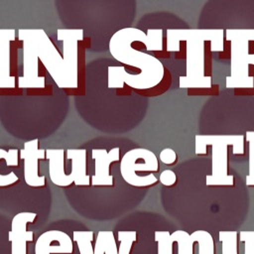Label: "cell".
Instances as JSON below:
<instances>
[{
	"label": "cell",
	"instance_id": "6da1fadb",
	"mask_svg": "<svg viewBox=\"0 0 254 254\" xmlns=\"http://www.w3.org/2000/svg\"><path fill=\"white\" fill-rule=\"evenodd\" d=\"M134 42H141L148 51L163 50L162 30H148L146 35L137 28H123L112 35L109 52L118 62L141 69L138 74L128 73L124 66H108L107 86L122 88L124 84L137 89L149 90L156 87L164 78L165 67L156 57L137 51L131 47Z\"/></svg>",
	"mask_w": 254,
	"mask_h": 254
},
{
	"label": "cell",
	"instance_id": "7a4b0ae2",
	"mask_svg": "<svg viewBox=\"0 0 254 254\" xmlns=\"http://www.w3.org/2000/svg\"><path fill=\"white\" fill-rule=\"evenodd\" d=\"M243 135H196L195 154L205 155V148L211 146L212 173L205 178L206 186H233L234 178L228 175V146H233L234 155L244 153Z\"/></svg>",
	"mask_w": 254,
	"mask_h": 254
},
{
	"label": "cell",
	"instance_id": "3957f363",
	"mask_svg": "<svg viewBox=\"0 0 254 254\" xmlns=\"http://www.w3.org/2000/svg\"><path fill=\"white\" fill-rule=\"evenodd\" d=\"M159 171V162L156 155L144 148H135L127 151L120 160V174L123 180L133 187H149L158 182L152 174Z\"/></svg>",
	"mask_w": 254,
	"mask_h": 254
},
{
	"label": "cell",
	"instance_id": "277c9868",
	"mask_svg": "<svg viewBox=\"0 0 254 254\" xmlns=\"http://www.w3.org/2000/svg\"><path fill=\"white\" fill-rule=\"evenodd\" d=\"M18 35L27 38L32 43L39 60H41L57 85L61 88H71L65 72L63 57L47 33L41 29H21Z\"/></svg>",
	"mask_w": 254,
	"mask_h": 254
},
{
	"label": "cell",
	"instance_id": "5b68a950",
	"mask_svg": "<svg viewBox=\"0 0 254 254\" xmlns=\"http://www.w3.org/2000/svg\"><path fill=\"white\" fill-rule=\"evenodd\" d=\"M58 40L63 42V61L71 88L78 85V43L83 39L81 29H59Z\"/></svg>",
	"mask_w": 254,
	"mask_h": 254
},
{
	"label": "cell",
	"instance_id": "8992f818",
	"mask_svg": "<svg viewBox=\"0 0 254 254\" xmlns=\"http://www.w3.org/2000/svg\"><path fill=\"white\" fill-rule=\"evenodd\" d=\"M20 158L24 161L25 183L33 188L46 185V177L39 175V161L46 158V150L39 148V140L34 139L24 144L20 150Z\"/></svg>",
	"mask_w": 254,
	"mask_h": 254
},
{
	"label": "cell",
	"instance_id": "52a82bcc",
	"mask_svg": "<svg viewBox=\"0 0 254 254\" xmlns=\"http://www.w3.org/2000/svg\"><path fill=\"white\" fill-rule=\"evenodd\" d=\"M23 43V75L19 76L20 88H44L45 76L39 75V58L32 43L25 37L18 35Z\"/></svg>",
	"mask_w": 254,
	"mask_h": 254
},
{
	"label": "cell",
	"instance_id": "ba28073f",
	"mask_svg": "<svg viewBox=\"0 0 254 254\" xmlns=\"http://www.w3.org/2000/svg\"><path fill=\"white\" fill-rule=\"evenodd\" d=\"M37 217L35 212H19L11 222V230L8 232V240L11 243V254H27V242H32L34 232L27 230V224Z\"/></svg>",
	"mask_w": 254,
	"mask_h": 254
},
{
	"label": "cell",
	"instance_id": "9c48e42d",
	"mask_svg": "<svg viewBox=\"0 0 254 254\" xmlns=\"http://www.w3.org/2000/svg\"><path fill=\"white\" fill-rule=\"evenodd\" d=\"M91 157L94 160V174L91 177L92 186H113V176L110 174V165L120 160V149L112 148L110 151L105 149H93Z\"/></svg>",
	"mask_w": 254,
	"mask_h": 254
},
{
	"label": "cell",
	"instance_id": "30bf717a",
	"mask_svg": "<svg viewBox=\"0 0 254 254\" xmlns=\"http://www.w3.org/2000/svg\"><path fill=\"white\" fill-rule=\"evenodd\" d=\"M35 254H71V238L61 230H48L42 233L35 244Z\"/></svg>",
	"mask_w": 254,
	"mask_h": 254
},
{
	"label": "cell",
	"instance_id": "8fae6325",
	"mask_svg": "<svg viewBox=\"0 0 254 254\" xmlns=\"http://www.w3.org/2000/svg\"><path fill=\"white\" fill-rule=\"evenodd\" d=\"M15 30H0V88H14L16 78L11 75V42L15 41Z\"/></svg>",
	"mask_w": 254,
	"mask_h": 254
},
{
	"label": "cell",
	"instance_id": "7c38bea8",
	"mask_svg": "<svg viewBox=\"0 0 254 254\" xmlns=\"http://www.w3.org/2000/svg\"><path fill=\"white\" fill-rule=\"evenodd\" d=\"M49 161V175L52 183L58 187H68L73 184L70 175L64 172L65 151L63 149L46 150Z\"/></svg>",
	"mask_w": 254,
	"mask_h": 254
},
{
	"label": "cell",
	"instance_id": "4fadbf2b",
	"mask_svg": "<svg viewBox=\"0 0 254 254\" xmlns=\"http://www.w3.org/2000/svg\"><path fill=\"white\" fill-rule=\"evenodd\" d=\"M65 159L71 161L70 177L75 186H89L90 176L87 174L86 150L69 149L65 151Z\"/></svg>",
	"mask_w": 254,
	"mask_h": 254
},
{
	"label": "cell",
	"instance_id": "5bb4252c",
	"mask_svg": "<svg viewBox=\"0 0 254 254\" xmlns=\"http://www.w3.org/2000/svg\"><path fill=\"white\" fill-rule=\"evenodd\" d=\"M4 159L7 166L9 167H17L19 164V150L11 149V150H4L0 149V160ZM19 178L14 172H10L7 175L0 174V187H7L14 185L17 183Z\"/></svg>",
	"mask_w": 254,
	"mask_h": 254
},
{
	"label": "cell",
	"instance_id": "9a60e30c",
	"mask_svg": "<svg viewBox=\"0 0 254 254\" xmlns=\"http://www.w3.org/2000/svg\"><path fill=\"white\" fill-rule=\"evenodd\" d=\"M94 254H118L114 233L112 230H100L94 244Z\"/></svg>",
	"mask_w": 254,
	"mask_h": 254
},
{
	"label": "cell",
	"instance_id": "2e32d148",
	"mask_svg": "<svg viewBox=\"0 0 254 254\" xmlns=\"http://www.w3.org/2000/svg\"><path fill=\"white\" fill-rule=\"evenodd\" d=\"M193 242L198 244V254H214V241L205 230H195L190 234Z\"/></svg>",
	"mask_w": 254,
	"mask_h": 254
},
{
	"label": "cell",
	"instance_id": "e0dca14e",
	"mask_svg": "<svg viewBox=\"0 0 254 254\" xmlns=\"http://www.w3.org/2000/svg\"><path fill=\"white\" fill-rule=\"evenodd\" d=\"M72 238L77 244L79 254H94L91 245L94 238L92 230H75L72 233Z\"/></svg>",
	"mask_w": 254,
	"mask_h": 254
},
{
	"label": "cell",
	"instance_id": "ac0fdd59",
	"mask_svg": "<svg viewBox=\"0 0 254 254\" xmlns=\"http://www.w3.org/2000/svg\"><path fill=\"white\" fill-rule=\"evenodd\" d=\"M174 242L178 243V254H193V241L190 234L185 230H176L171 233Z\"/></svg>",
	"mask_w": 254,
	"mask_h": 254
},
{
	"label": "cell",
	"instance_id": "d6986e66",
	"mask_svg": "<svg viewBox=\"0 0 254 254\" xmlns=\"http://www.w3.org/2000/svg\"><path fill=\"white\" fill-rule=\"evenodd\" d=\"M218 238L222 244V254H237L238 232L236 230H220Z\"/></svg>",
	"mask_w": 254,
	"mask_h": 254
},
{
	"label": "cell",
	"instance_id": "ffe728a7",
	"mask_svg": "<svg viewBox=\"0 0 254 254\" xmlns=\"http://www.w3.org/2000/svg\"><path fill=\"white\" fill-rule=\"evenodd\" d=\"M155 241L158 243V254H173V239L168 230L155 231Z\"/></svg>",
	"mask_w": 254,
	"mask_h": 254
},
{
	"label": "cell",
	"instance_id": "44dd1931",
	"mask_svg": "<svg viewBox=\"0 0 254 254\" xmlns=\"http://www.w3.org/2000/svg\"><path fill=\"white\" fill-rule=\"evenodd\" d=\"M246 141L249 144V174L246 177V185L254 186V131L246 132Z\"/></svg>",
	"mask_w": 254,
	"mask_h": 254
},
{
	"label": "cell",
	"instance_id": "7402d4cb",
	"mask_svg": "<svg viewBox=\"0 0 254 254\" xmlns=\"http://www.w3.org/2000/svg\"><path fill=\"white\" fill-rule=\"evenodd\" d=\"M239 240L244 242V254H254V230H241Z\"/></svg>",
	"mask_w": 254,
	"mask_h": 254
},
{
	"label": "cell",
	"instance_id": "603a6c76",
	"mask_svg": "<svg viewBox=\"0 0 254 254\" xmlns=\"http://www.w3.org/2000/svg\"><path fill=\"white\" fill-rule=\"evenodd\" d=\"M219 92V85L214 84L210 88H189L188 95L190 96H210L217 95Z\"/></svg>",
	"mask_w": 254,
	"mask_h": 254
},
{
	"label": "cell",
	"instance_id": "cb8c5ba5",
	"mask_svg": "<svg viewBox=\"0 0 254 254\" xmlns=\"http://www.w3.org/2000/svg\"><path fill=\"white\" fill-rule=\"evenodd\" d=\"M160 160L162 163H164L165 165H175L178 161V157L176 152L173 149L170 148H166L164 150L161 151L160 153Z\"/></svg>",
	"mask_w": 254,
	"mask_h": 254
},
{
	"label": "cell",
	"instance_id": "d4e9b609",
	"mask_svg": "<svg viewBox=\"0 0 254 254\" xmlns=\"http://www.w3.org/2000/svg\"><path fill=\"white\" fill-rule=\"evenodd\" d=\"M159 181L166 187L174 186L177 183V176L172 170H165L161 173Z\"/></svg>",
	"mask_w": 254,
	"mask_h": 254
},
{
	"label": "cell",
	"instance_id": "484cf974",
	"mask_svg": "<svg viewBox=\"0 0 254 254\" xmlns=\"http://www.w3.org/2000/svg\"><path fill=\"white\" fill-rule=\"evenodd\" d=\"M235 95H254V87L252 88H235L234 89Z\"/></svg>",
	"mask_w": 254,
	"mask_h": 254
}]
</instances>
